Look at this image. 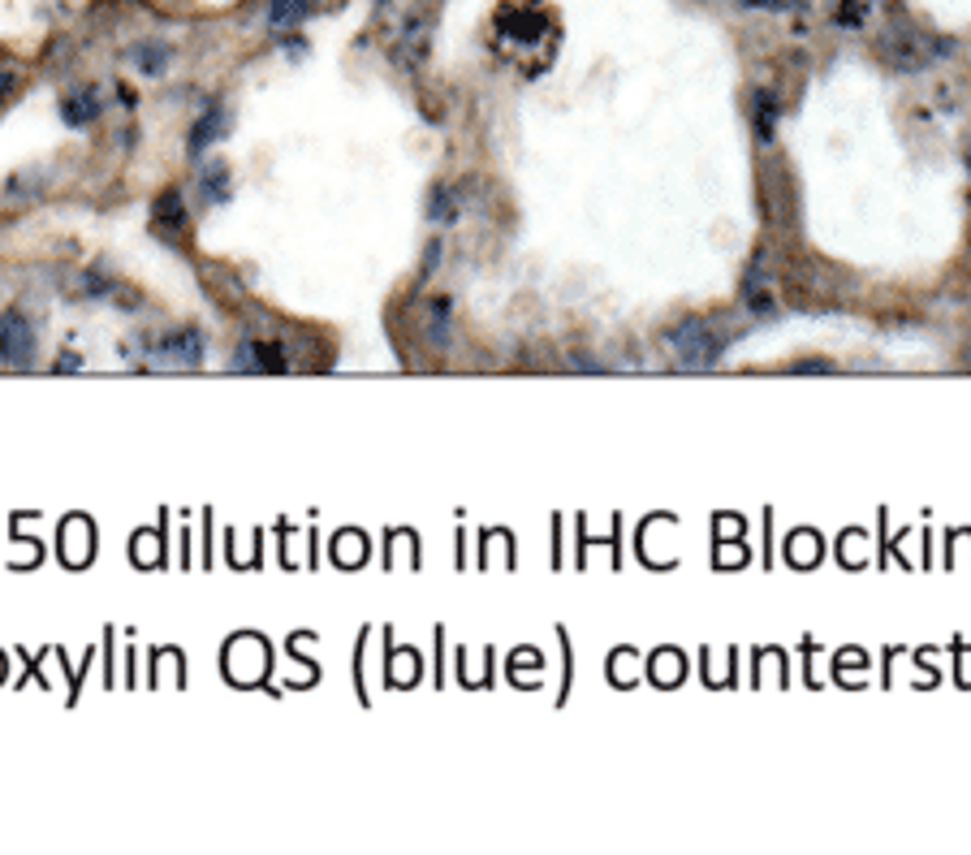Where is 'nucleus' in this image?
<instances>
[{
  "mask_svg": "<svg viewBox=\"0 0 971 855\" xmlns=\"http://www.w3.org/2000/svg\"><path fill=\"white\" fill-rule=\"evenodd\" d=\"M35 351H39L35 320L22 307H4L0 311V363L4 367H31Z\"/></svg>",
  "mask_w": 971,
  "mask_h": 855,
  "instance_id": "1",
  "label": "nucleus"
},
{
  "mask_svg": "<svg viewBox=\"0 0 971 855\" xmlns=\"http://www.w3.org/2000/svg\"><path fill=\"white\" fill-rule=\"evenodd\" d=\"M104 117V95H100V87H73L61 95V122L70 126V130H87V126H95Z\"/></svg>",
  "mask_w": 971,
  "mask_h": 855,
  "instance_id": "2",
  "label": "nucleus"
},
{
  "mask_svg": "<svg viewBox=\"0 0 971 855\" xmlns=\"http://www.w3.org/2000/svg\"><path fill=\"white\" fill-rule=\"evenodd\" d=\"M229 109H225V100H208V109H204V117L191 126V139H186V151L199 160L204 151H208L212 142H220L225 135H229Z\"/></svg>",
  "mask_w": 971,
  "mask_h": 855,
  "instance_id": "3",
  "label": "nucleus"
},
{
  "mask_svg": "<svg viewBox=\"0 0 971 855\" xmlns=\"http://www.w3.org/2000/svg\"><path fill=\"white\" fill-rule=\"evenodd\" d=\"M126 61H130L142 78H164V73L173 70V44H164V39H139V44H130Z\"/></svg>",
  "mask_w": 971,
  "mask_h": 855,
  "instance_id": "4",
  "label": "nucleus"
},
{
  "mask_svg": "<svg viewBox=\"0 0 971 855\" xmlns=\"http://www.w3.org/2000/svg\"><path fill=\"white\" fill-rule=\"evenodd\" d=\"M670 342L678 346V358H683V363H692V367H704V363H712V358L721 355V342H717V338H708L699 324L670 333Z\"/></svg>",
  "mask_w": 971,
  "mask_h": 855,
  "instance_id": "5",
  "label": "nucleus"
},
{
  "mask_svg": "<svg viewBox=\"0 0 971 855\" xmlns=\"http://www.w3.org/2000/svg\"><path fill=\"white\" fill-rule=\"evenodd\" d=\"M156 351H160L164 358H173V363L195 367V363L204 358V333H199V329H178V333H164V338L156 342Z\"/></svg>",
  "mask_w": 971,
  "mask_h": 855,
  "instance_id": "6",
  "label": "nucleus"
},
{
  "mask_svg": "<svg viewBox=\"0 0 971 855\" xmlns=\"http://www.w3.org/2000/svg\"><path fill=\"white\" fill-rule=\"evenodd\" d=\"M233 363L247 372H285V351L277 342H247V346H238Z\"/></svg>",
  "mask_w": 971,
  "mask_h": 855,
  "instance_id": "7",
  "label": "nucleus"
},
{
  "mask_svg": "<svg viewBox=\"0 0 971 855\" xmlns=\"http://www.w3.org/2000/svg\"><path fill=\"white\" fill-rule=\"evenodd\" d=\"M199 191H204L208 204H229V195H233V169H229L225 160H208L204 173H199Z\"/></svg>",
  "mask_w": 971,
  "mask_h": 855,
  "instance_id": "8",
  "label": "nucleus"
},
{
  "mask_svg": "<svg viewBox=\"0 0 971 855\" xmlns=\"http://www.w3.org/2000/svg\"><path fill=\"white\" fill-rule=\"evenodd\" d=\"M151 225H156L160 233L186 229V204H182V191H160V195H156V208H151Z\"/></svg>",
  "mask_w": 971,
  "mask_h": 855,
  "instance_id": "9",
  "label": "nucleus"
},
{
  "mask_svg": "<svg viewBox=\"0 0 971 855\" xmlns=\"http://www.w3.org/2000/svg\"><path fill=\"white\" fill-rule=\"evenodd\" d=\"M307 13H311V0H273V4H269V22H273V31H294V26H302Z\"/></svg>",
  "mask_w": 971,
  "mask_h": 855,
  "instance_id": "10",
  "label": "nucleus"
},
{
  "mask_svg": "<svg viewBox=\"0 0 971 855\" xmlns=\"http://www.w3.org/2000/svg\"><path fill=\"white\" fill-rule=\"evenodd\" d=\"M501 31H505V35H514L518 44H532V39H540V35L549 31V22H545L540 13H518V18L501 22Z\"/></svg>",
  "mask_w": 971,
  "mask_h": 855,
  "instance_id": "11",
  "label": "nucleus"
},
{
  "mask_svg": "<svg viewBox=\"0 0 971 855\" xmlns=\"http://www.w3.org/2000/svg\"><path fill=\"white\" fill-rule=\"evenodd\" d=\"M773 122H777V100H773V91H761V100H756V130L773 135Z\"/></svg>",
  "mask_w": 971,
  "mask_h": 855,
  "instance_id": "12",
  "label": "nucleus"
},
{
  "mask_svg": "<svg viewBox=\"0 0 971 855\" xmlns=\"http://www.w3.org/2000/svg\"><path fill=\"white\" fill-rule=\"evenodd\" d=\"M864 18H868V4H864V0H846V4L837 9V22H842V26H859Z\"/></svg>",
  "mask_w": 971,
  "mask_h": 855,
  "instance_id": "13",
  "label": "nucleus"
},
{
  "mask_svg": "<svg viewBox=\"0 0 971 855\" xmlns=\"http://www.w3.org/2000/svg\"><path fill=\"white\" fill-rule=\"evenodd\" d=\"M13 91H18V66L0 57V100H4V95H13Z\"/></svg>",
  "mask_w": 971,
  "mask_h": 855,
  "instance_id": "14",
  "label": "nucleus"
},
{
  "mask_svg": "<svg viewBox=\"0 0 971 855\" xmlns=\"http://www.w3.org/2000/svg\"><path fill=\"white\" fill-rule=\"evenodd\" d=\"M432 220H454V191H436V204H432Z\"/></svg>",
  "mask_w": 971,
  "mask_h": 855,
  "instance_id": "15",
  "label": "nucleus"
},
{
  "mask_svg": "<svg viewBox=\"0 0 971 855\" xmlns=\"http://www.w3.org/2000/svg\"><path fill=\"white\" fill-rule=\"evenodd\" d=\"M747 4H756V9H795L803 0H747Z\"/></svg>",
  "mask_w": 971,
  "mask_h": 855,
  "instance_id": "16",
  "label": "nucleus"
},
{
  "mask_svg": "<svg viewBox=\"0 0 971 855\" xmlns=\"http://www.w3.org/2000/svg\"><path fill=\"white\" fill-rule=\"evenodd\" d=\"M57 372H82V355H61L57 358Z\"/></svg>",
  "mask_w": 971,
  "mask_h": 855,
  "instance_id": "17",
  "label": "nucleus"
}]
</instances>
